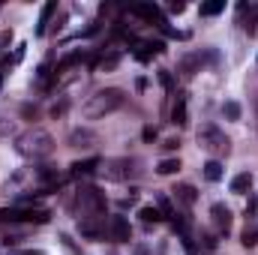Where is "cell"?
<instances>
[{"instance_id":"6da1fadb","label":"cell","mask_w":258,"mask_h":255,"mask_svg":"<svg viewBox=\"0 0 258 255\" xmlns=\"http://www.w3.org/2000/svg\"><path fill=\"white\" fill-rule=\"evenodd\" d=\"M123 102H126V93H123L120 87H105V90H96V93L84 102L81 114H84L87 120H99V117H105V114L117 111Z\"/></svg>"},{"instance_id":"7a4b0ae2","label":"cell","mask_w":258,"mask_h":255,"mask_svg":"<svg viewBox=\"0 0 258 255\" xmlns=\"http://www.w3.org/2000/svg\"><path fill=\"white\" fill-rule=\"evenodd\" d=\"M15 144H18V153H21V156H30V159H42V156H48V153L54 150V138L39 126L27 129Z\"/></svg>"},{"instance_id":"3957f363","label":"cell","mask_w":258,"mask_h":255,"mask_svg":"<svg viewBox=\"0 0 258 255\" xmlns=\"http://www.w3.org/2000/svg\"><path fill=\"white\" fill-rule=\"evenodd\" d=\"M198 144H201L207 153H213V156L228 153V138H225L222 129H216V126H201L198 129Z\"/></svg>"},{"instance_id":"277c9868","label":"cell","mask_w":258,"mask_h":255,"mask_svg":"<svg viewBox=\"0 0 258 255\" xmlns=\"http://www.w3.org/2000/svg\"><path fill=\"white\" fill-rule=\"evenodd\" d=\"M78 213H81V219H93V216H99L102 213V195L99 189H81L78 192Z\"/></svg>"},{"instance_id":"5b68a950","label":"cell","mask_w":258,"mask_h":255,"mask_svg":"<svg viewBox=\"0 0 258 255\" xmlns=\"http://www.w3.org/2000/svg\"><path fill=\"white\" fill-rule=\"evenodd\" d=\"M108 231H111V240L114 243H129L132 240V228H129L126 216H111L108 219Z\"/></svg>"},{"instance_id":"8992f818","label":"cell","mask_w":258,"mask_h":255,"mask_svg":"<svg viewBox=\"0 0 258 255\" xmlns=\"http://www.w3.org/2000/svg\"><path fill=\"white\" fill-rule=\"evenodd\" d=\"M102 174L108 180H126L129 174H132V165H129L126 159H111V162L102 165Z\"/></svg>"},{"instance_id":"52a82bcc","label":"cell","mask_w":258,"mask_h":255,"mask_svg":"<svg viewBox=\"0 0 258 255\" xmlns=\"http://www.w3.org/2000/svg\"><path fill=\"white\" fill-rule=\"evenodd\" d=\"M210 216H213V225H216L222 234H228V228H231V210H228L225 204H213V207H210Z\"/></svg>"},{"instance_id":"ba28073f","label":"cell","mask_w":258,"mask_h":255,"mask_svg":"<svg viewBox=\"0 0 258 255\" xmlns=\"http://www.w3.org/2000/svg\"><path fill=\"white\" fill-rule=\"evenodd\" d=\"M96 141H99V138H96L90 129H75V132L69 135V144H72V147H93Z\"/></svg>"},{"instance_id":"9c48e42d","label":"cell","mask_w":258,"mask_h":255,"mask_svg":"<svg viewBox=\"0 0 258 255\" xmlns=\"http://www.w3.org/2000/svg\"><path fill=\"white\" fill-rule=\"evenodd\" d=\"M174 198L180 201V204H186V207H192L195 201H198V192H195L192 183H180V186H174Z\"/></svg>"},{"instance_id":"30bf717a","label":"cell","mask_w":258,"mask_h":255,"mask_svg":"<svg viewBox=\"0 0 258 255\" xmlns=\"http://www.w3.org/2000/svg\"><path fill=\"white\" fill-rule=\"evenodd\" d=\"M54 9H57V3H45V6H42V12H39V24H36V36H42V33H45V27H48V21H51Z\"/></svg>"},{"instance_id":"8fae6325","label":"cell","mask_w":258,"mask_h":255,"mask_svg":"<svg viewBox=\"0 0 258 255\" xmlns=\"http://www.w3.org/2000/svg\"><path fill=\"white\" fill-rule=\"evenodd\" d=\"M69 168H72V174H75V177H81V174H90V171H96V168H99V159H84V162H72Z\"/></svg>"},{"instance_id":"7c38bea8","label":"cell","mask_w":258,"mask_h":255,"mask_svg":"<svg viewBox=\"0 0 258 255\" xmlns=\"http://www.w3.org/2000/svg\"><path fill=\"white\" fill-rule=\"evenodd\" d=\"M222 174H225V171H222V162H219V159H210V162L204 165V177H207L210 183L222 180Z\"/></svg>"},{"instance_id":"4fadbf2b","label":"cell","mask_w":258,"mask_h":255,"mask_svg":"<svg viewBox=\"0 0 258 255\" xmlns=\"http://www.w3.org/2000/svg\"><path fill=\"white\" fill-rule=\"evenodd\" d=\"M249 186H252V174H249V171H243V174H237V177L231 180V192H237V195H243Z\"/></svg>"},{"instance_id":"5bb4252c","label":"cell","mask_w":258,"mask_h":255,"mask_svg":"<svg viewBox=\"0 0 258 255\" xmlns=\"http://www.w3.org/2000/svg\"><path fill=\"white\" fill-rule=\"evenodd\" d=\"M171 117H174V123H186V96H177V102H174V111H171Z\"/></svg>"},{"instance_id":"9a60e30c","label":"cell","mask_w":258,"mask_h":255,"mask_svg":"<svg viewBox=\"0 0 258 255\" xmlns=\"http://www.w3.org/2000/svg\"><path fill=\"white\" fill-rule=\"evenodd\" d=\"M138 216H141V222H147V225H150V222H159V219H162L159 207H141V210H138Z\"/></svg>"},{"instance_id":"2e32d148","label":"cell","mask_w":258,"mask_h":255,"mask_svg":"<svg viewBox=\"0 0 258 255\" xmlns=\"http://www.w3.org/2000/svg\"><path fill=\"white\" fill-rule=\"evenodd\" d=\"M225 9V0H210V3H201V15H219Z\"/></svg>"},{"instance_id":"e0dca14e","label":"cell","mask_w":258,"mask_h":255,"mask_svg":"<svg viewBox=\"0 0 258 255\" xmlns=\"http://www.w3.org/2000/svg\"><path fill=\"white\" fill-rule=\"evenodd\" d=\"M222 111H225V117H228V120H240V105H237L234 99H228V102L222 105Z\"/></svg>"},{"instance_id":"ac0fdd59","label":"cell","mask_w":258,"mask_h":255,"mask_svg":"<svg viewBox=\"0 0 258 255\" xmlns=\"http://www.w3.org/2000/svg\"><path fill=\"white\" fill-rule=\"evenodd\" d=\"M180 168V159H162L159 162V174H174Z\"/></svg>"},{"instance_id":"d6986e66","label":"cell","mask_w":258,"mask_h":255,"mask_svg":"<svg viewBox=\"0 0 258 255\" xmlns=\"http://www.w3.org/2000/svg\"><path fill=\"white\" fill-rule=\"evenodd\" d=\"M198 246H201V252H213V249H216V246H219V240H216V237H213V234H204V237H201V243H198Z\"/></svg>"},{"instance_id":"ffe728a7","label":"cell","mask_w":258,"mask_h":255,"mask_svg":"<svg viewBox=\"0 0 258 255\" xmlns=\"http://www.w3.org/2000/svg\"><path fill=\"white\" fill-rule=\"evenodd\" d=\"M180 69H183V75H186V78H192V75H195V69H198V60H195V57H183Z\"/></svg>"},{"instance_id":"44dd1931","label":"cell","mask_w":258,"mask_h":255,"mask_svg":"<svg viewBox=\"0 0 258 255\" xmlns=\"http://www.w3.org/2000/svg\"><path fill=\"white\" fill-rule=\"evenodd\" d=\"M159 84H162L165 90H174V78H171L168 69H159Z\"/></svg>"},{"instance_id":"7402d4cb","label":"cell","mask_w":258,"mask_h":255,"mask_svg":"<svg viewBox=\"0 0 258 255\" xmlns=\"http://www.w3.org/2000/svg\"><path fill=\"white\" fill-rule=\"evenodd\" d=\"M159 213H162V216H174V210H171V201H168L165 195H159Z\"/></svg>"},{"instance_id":"603a6c76","label":"cell","mask_w":258,"mask_h":255,"mask_svg":"<svg viewBox=\"0 0 258 255\" xmlns=\"http://www.w3.org/2000/svg\"><path fill=\"white\" fill-rule=\"evenodd\" d=\"M258 243V231H249V228H246V231H243V246H255Z\"/></svg>"},{"instance_id":"cb8c5ba5","label":"cell","mask_w":258,"mask_h":255,"mask_svg":"<svg viewBox=\"0 0 258 255\" xmlns=\"http://www.w3.org/2000/svg\"><path fill=\"white\" fill-rule=\"evenodd\" d=\"M168 9H171V12H183V9H186V3H183V0H171V3H168Z\"/></svg>"},{"instance_id":"d4e9b609","label":"cell","mask_w":258,"mask_h":255,"mask_svg":"<svg viewBox=\"0 0 258 255\" xmlns=\"http://www.w3.org/2000/svg\"><path fill=\"white\" fill-rule=\"evenodd\" d=\"M114 66H117V54H111V57L102 60V69H114Z\"/></svg>"},{"instance_id":"484cf974","label":"cell","mask_w":258,"mask_h":255,"mask_svg":"<svg viewBox=\"0 0 258 255\" xmlns=\"http://www.w3.org/2000/svg\"><path fill=\"white\" fill-rule=\"evenodd\" d=\"M12 42V33H0V51H3V45H9Z\"/></svg>"},{"instance_id":"4316f807","label":"cell","mask_w":258,"mask_h":255,"mask_svg":"<svg viewBox=\"0 0 258 255\" xmlns=\"http://www.w3.org/2000/svg\"><path fill=\"white\" fill-rule=\"evenodd\" d=\"M135 255H147V249L144 246H135Z\"/></svg>"},{"instance_id":"83f0119b","label":"cell","mask_w":258,"mask_h":255,"mask_svg":"<svg viewBox=\"0 0 258 255\" xmlns=\"http://www.w3.org/2000/svg\"><path fill=\"white\" fill-rule=\"evenodd\" d=\"M24 255H39V252H24Z\"/></svg>"}]
</instances>
